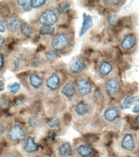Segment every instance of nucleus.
Wrapping results in <instances>:
<instances>
[{
  "label": "nucleus",
  "instance_id": "obj_38",
  "mask_svg": "<svg viewBox=\"0 0 139 157\" xmlns=\"http://www.w3.org/2000/svg\"><path fill=\"white\" fill-rule=\"evenodd\" d=\"M5 90V81L3 79H0V92Z\"/></svg>",
  "mask_w": 139,
  "mask_h": 157
},
{
  "label": "nucleus",
  "instance_id": "obj_1",
  "mask_svg": "<svg viewBox=\"0 0 139 157\" xmlns=\"http://www.w3.org/2000/svg\"><path fill=\"white\" fill-rule=\"evenodd\" d=\"M7 139L12 142H20L26 139V133L25 129L19 124L12 125L6 133Z\"/></svg>",
  "mask_w": 139,
  "mask_h": 157
},
{
  "label": "nucleus",
  "instance_id": "obj_6",
  "mask_svg": "<svg viewBox=\"0 0 139 157\" xmlns=\"http://www.w3.org/2000/svg\"><path fill=\"white\" fill-rule=\"evenodd\" d=\"M121 146L125 151L129 152L133 151L136 147L133 135L131 133L125 134L122 137Z\"/></svg>",
  "mask_w": 139,
  "mask_h": 157
},
{
  "label": "nucleus",
  "instance_id": "obj_3",
  "mask_svg": "<svg viewBox=\"0 0 139 157\" xmlns=\"http://www.w3.org/2000/svg\"><path fill=\"white\" fill-rule=\"evenodd\" d=\"M58 21L56 13L52 9H47L43 12L39 17V21L43 25H53Z\"/></svg>",
  "mask_w": 139,
  "mask_h": 157
},
{
  "label": "nucleus",
  "instance_id": "obj_9",
  "mask_svg": "<svg viewBox=\"0 0 139 157\" xmlns=\"http://www.w3.org/2000/svg\"><path fill=\"white\" fill-rule=\"evenodd\" d=\"M121 110L117 106L110 107L105 110L104 113V118L106 121L108 122H114L120 116Z\"/></svg>",
  "mask_w": 139,
  "mask_h": 157
},
{
  "label": "nucleus",
  "instance_id": "obj_31",
  "mask_svg": "<svg viewBox=\"0 0 139 157\" xmlns=\"http://www.w3.org/2000/svg\"><path fill=\"white\" fill-rule=\"evenodd\" d=\"M9 105V101L5 97H0V109L5 108Z\"/></svg>",
  "mask_w": 139,
  "mask_h": 157
},
{
  "label": "nucleus",
  "instance_id": "obj_33",
  "mask_svg": "<svg viewBox=\"0 0 139 157\" xmlns=\"http://www.w3.org/2000/svg\"><path fill=\"white\" fill-rule=\"evenodd\" d=\"M57 136V133L56 131H49L47 135V138L50 140H54Z\"/></svg>",
  "mask_w": 139,
  "mask_h": 157
},
{
  "label": "nucleus",
  "instance_id": "obj_2",
  "mask_svg": "<svg viewBox=\"0 0 139 157\" xmlns=\"http://www.w3.org/2000/svg\"><path fill=\"white\" fill-rule=\"evenodd\" d=\"M69 44V37L64 33L57 34L52 39L51 45L54 50L61 51L67 47Z\"/></svg>",
  "mask_w": 139,
  "mask_h": 157
},
{
  "label": "nucleus",
  "instance_id": "obj_43",
  "mask_svg": "<svg viewBox=\"0 0 139 157\" xmlns=\"http://www.w3.org/2000/svg\"><path fill=\"white\" fill-rule=\"evenodd\" d=\"M106 2H108V4H111V5H118L119 3V1H106Z\"/></svg>",
  "mask_w": 139,
  "mask_h": 157
},
{
  "label": "nucleus",
  "instance_id": "obj_12",
  "mask_svg": "<svg viewBox=\"0 0 139 157\" xmlns=\"http://www.w3.org/2000/svg\"><path fill=\"white\" fill-rule=\"evenodd\" d=\"M75 152L79 157H91L95 153V149L87 144L79 145L75 148Z\"/></svg>",
  "mask_w": 139,
  "mask_h": 157
},
{
  "label": "nucleus",
  "instance_id": "obj_42",
  "mask_svg": "<svg viewBox=\"0 0 139 157\" xmlns=\"http://www.w3.org/2000/svg\"><path fill=\"white\" fill-rule=\"evenodd\" d=\"M133 112L135 113H139V104L136 105L133 109Z\"/></svg>",
  "mask_w": 139,
  "mask_h": 157
},
{
  "label": "nucleus",
  "instance_id": "obj_35",
  "mask_svg": "<svg viewBox=\"0 0 139 157\" xmlns=\"http://www.w3.org/2000/svg\"><path fill=\"white\" fill-rule=\"evenodd\" d=\"M94 97L95 98L96 100L101 99L102 97V94L100 90H96L94 92Z\"/></svg>",
  "mask_w": 139,
  "mask_h": 157
},
{
  "label": "nucleus",
  "instance_id": "obj_7",
  "mask_svg": "<svg viewBox=\"0 0 139 157\" xmlns=\"http://www.w3.org/2000/svg\"><path fill=\"white\" fill-rule=\"evenodd\" d=\"M137 44V37L135 34L129 33L125 35L121 42V48L125 51L133 48Z\"/></svg>",
  "mask_w": 139,
  "mask_h": 157
},
{
  "label": "nucleus",
  "instance_id": "obj_47",
  "mask_svg": "<svg viewBox=\"0 0 139 157\" xmlns=\"http://www.w3.org/2000/svg\"><path fill=\"white\" fill-rule=\"evenodd\" d=\"M36 157H40V156H36Z\"/></svg>",
  "mask_w": 139,
  "mask_h": 157
},
{
  "label": "nucleus",
  "instance_id": "obj_16",
  "mask_svg": "<svg viewBox=\"0 0 139 157\" xmlns=\"http://www.w3.org/2000/svg\"><path fill=\"white\" fill-rule=\"evenodd\" d=\"M75 88L74 86V85L71 82L66 83L61 89V93L64 97L68 98V99H70V98L74 97L75 95Z\"/></svg>",
  "mask_w": 139,
  "mask_h": 157
},
{
  "label": "nucleus",
  "instance_id": "obj_13",
  "mask_svg": "<svg viewBox=\"0 0 139 157\" xmlns=\"http://www.w3.org/2000/svg\"><path fill=\"white\" fill-rule=\"evenodd\" d=\"M60 78L56 73L52 74L46 80V85L50 90L56 91L60 85Z\"/></svg>",
  "mask_w": 139,
  "mask_h": 157
},
{
  "label": "nucleus",
  "instance_id": "obj_29",
  "mask_svg": "<svg viewBox=\"0 0 139 157\" xmlns=\"http://www.w3.org/2000/svg\"><path fill=\"white\" fill-rule=\"evenodd\" d=\"M70 7V4L69 3H66L64 4H60L57 8V12L59 14H64V13L67 12Z\"/></svg>",
  "mask_w": 139,
  "mask_h": 157
},
{
  "label": "nucleus",
  "instance_id": "obj_8",
  "mask_svg": "<svg viewBox=\"0 0 139 157\" xmlns=\"http://www.w3.org/2000/svg\"><path fill=\"white\" fill-rule=\"evenodd\" d=\"M39 149V146L35 142L32 136H29L26 139L23 146V151L28 155H32L37 152Z\"/></svg>",
  "mask_w": 139,
  "mask_h": 157
},
{
  "label": "nucleus",
  "instance_id": "obj_37",
  "mask_svg": "<svg viewBox=\"0 0 139 157\" xmlns=\"http://www.w3.org/2000/svg\"><path fill=\"white\" fill-rule=\"evenodd\" d=\"M5 32V26L4 23L0 20V33H3Z\"/></svg>",
  "mask_w": 139,
  "mask_h": 157
},
{
  "label": "nucleus",
  "instance_id": "obj_27",
  "mask_svg": "<svg viewBox=\"0 0 139 157\" xmlns=\"http://www.w3.org/2000/svg\"><path fill=\"white\" fill-rule=\"evenodd\" d=\"M46 1L45 0H30L31 9H39L43 6Z\"/></svg>",
  "mask_w": 139,
  "mask_h": 157
},
{
  "label": "nucleus",
  "instance_id": "obj_45",
  "mask_svg": "<svg viewBox=\"0 0 139 157\" xmlns=\"http://www.w3.org/2000/svg\"><path fill=\"white\" fill-rule=\"evenodd\" d=\"M138 154H139V146H138Z\"/></svg>",
  "mask_w": 139,
  "mask_h": 157
},
{
  "label": "nucleus",
  "instance_id": "obj_20",
  "mask_svg": "<svg viewBox=\"0 0 139 157\" xmlns=\"http://www.w3.org/2000/svg\"><path fill=\"white\" fill-rule=\"evenodd\" d=\"M139 102V96L129 95L122 102V107L124 109H128L133 104Z\"/></svg>",
  "mask_w": 139,
  "mask_h": 157
},
{
  "label": "nucleus",
  "instance_id": "obj_23",
  "mask_svg": "<svg viewBox=\"0 0 139 157\" xmlns=\"http://www.w3.org/2000/svg\"><path fill=\"white\" fill-rule=\"evenodd\" d=\"M54 33L55 29L52 25H43L40 28V30H39V34L43 36H50L53 35Z\"/></svg>",
  "mask_w": 139,
  "mask_h": 157
},
{
  "label": "nucleus",
  "instance_id": "obj_11",
  "mask_svg": "<svg viewBox=\"0 0 139 157\" xmlns=\"http://www.w3.org/2000/svg\"><path fill=\"white\" fill-rule=\"evenodd\" d=\"M6 26L9 30L11 32H15L20 29L21 22L20 19L15 15L9 16L6 19Z\"/></svg>",
  "mask_w": 139,
  "mask_h": 157
},
{
  "label": "nucleus",
  "instance_id": "obj_22",
  "mask_svg": "<svg viewBox=\"0 0 139 157\" xmlns=\"http://www.w3.org/2000/svg\"><path fill=\"white\" fill-rule=\"evenodd\" d=\"M20 31L21 34L26 37H30L33 35V34H34L33 28L31 27V25H30L27 23H23L21 24Z\"/></svg>",
  "mask_w": 139,
  "mask_h": 157
},
{
  "label": "nucleus",
  "instance_id": "obj_30",
  "mask_svg": "<svg viewBox=\"0 0 139 157\" xmlns=\"http://www.w3.org/2000/svg\"><path fill=\"white\" fill-rule=\"evenodd\" d=\"M118 21V19L115 14H111L108 18V23L110 25L113 26V27H117Z\"/></svg>",
  "mask_w": 139,
  "mask_h": 157
},
{
  "label": "nucleus",
  "instance_id": "obj_17",
  "mask_svg": "<svg viewBox=\"0 0 139 157\" xmlns=\"http://www.w3.org/2000/svg\"><path fill=\"white\" fill-rule=\"evenodd\" d=\"M75 112L79 117L87 115L90 112L89 105L83 101L79 102L75 107Z\"/></svg>",
  "mask_w": 139,
  "mask_h": 157
},
{
  "label": "nucleus",
  "instance_id": "obj_5",
  "mask_svg": "<svg viewBox=\"0 0 139 157\" xmlns=\"http://www.w3.org/2000/svg\"><path fill=\"white\" fill-rule=\"evenodd\" d=\"M77 90L79 95L81 97H84L89 94L92 89L91 83L87 79L84 78H79L75 82Z\"/></svg>",
  "mask_w": 139,
  "mask_h": 157
},
{
  "label": "nucleus",
  "instance_id": "obj_34",
  "mask_svg": "<svg viewBox=\"0 0 139 157\" xmlns=\"http://www.w3.org/2000/svg\"><path fill=\"white\" fill-rule=\"evenodd\" d=\"M1 157H18V156L14 153L11 152V151H6V152H4L2 155Z\"/></svg>",
  "mask_w": 139,
  "mask_h": 157
},
{
  "label": "nucleus",
  "instance_id": "obj_40",
  "mask_svg": "<svg viewBox=\"0 0 139 157\" xmlns=\"http://www.w3.org/2000/svg\"><path fill=\"white\" fill-rule=\"evenodd\" d=\"M133 122L136 126H139V115L137 116L135 119H133Z\"/></svg>",
  "mask_w": 139,
  "mask_h": 157
},
{
  "label": "nucleus",
  "instance_id": "obj_15",
  "mask_svg": "<svg viewBox=\"0 0 139 157\" xmlns=\"http://www.w3.org/2000/svg\"><path fill=\"white\" fill-rule=\"evenodd\" d=\"M57 151L59 155L61 157H70L73 156V154H74L71 146L69 142L62 143L59 146Z\"/></svg>",
  "mask_w": 139,
  "mask_h": 157
},
{
  "label": "nucleus",
  "instance_id": "obj_10",
  "mask_svg": "<svg viewBox=\"0 0 139 157\" xmlns=\"http://www.w3.org/2000/svg\"><path fill=\"white\" fill-rule=\"evenodd\" d=\"M105 87L108 91V94L111 96H114L118 92L119 88H120V84L117 78L113 77L109 78L106 82Z\"/></svg>",
  "mask_w": 139,
  "mask_h": 157
},
{
  "label": "nucleus",
  "instance_id": "obj_46",
  "mask_svg": "<svg viewBox=\"0 0 139 157\" xmlns=\"http://www.w3.org/2000/svg\"><path fill=\"white\" fill-rule=\"evenodd\" d=\"M126 157H134V156H126Z\"/></svg>",
  "mask_w": 139,
  "mask_h": 157
},
{
  "label": "nucleus",
  "instance_id": "obj_28",
  "mask_svg": "<svg viewBox=\"0 0 139 157\" xmlns=\"http://www.w3.org/2000/svg\"><path fill=\"white\" fill-rule=\"evenodd\" d=\"M17 3L19 6L23 7L25 11H29L32 9L30 6V0H18Z\"/></svg>",
  "mask_w": 139,
  "mask_h": 157
},
{
  "label": "nucleus",
  "instance_id": "obj_36",
  "mask_svg": "<svg viewBox=\"0 0 139 157\" xmlns=\"http://www.w3.org/2000/svg\"><path fill=\"white\" fill-rule=\"evenodd\" d=\"M4 67V56L2 54H0V71Z\"/></svg>",
  "mask_w": 139,
  "mask_h": 157
},
{
  "label": "nucleus",
  "instance_id": "obj_14",
  "mask_svg": "<svg viewBox=\"0 0 139 157\" xmlns=\"http://www.w3.org/2000/svg\"><path fill=\"white\" fill-rule=\"evenodd\" d=\"M83 24L82 27L81 29L80 32H79V36H84L87 32L93 27L94 25V21H93L92 17L87 15L86 13H84L83 15Z\"/></svg>",
  "mask_w": 139,
  "mask_h": 157
},
{
  "label": "nucleus",
  "instance_id": "obj_24",
  "mask_svg": "<svg viewBox=\"0 0 139 157\" xmlns=\"http://www.w3.org/2000/svg\"><path fill=\"white\" fill-rule=\"evenodd\" d=\"M9 92L11 94L14 95L17 94L21 89V84L19 82H14L13 84H9L7 86Z\"/></svg>",
  "mask_w": 139,
  "mask_h": 157
},
{
  "label": "nucleus",
  "instance_id": "obj_32",
  "mask_svg": "<svg viewBox=\"0 0 139 157\" xmlns=\"http://www.w3.org/2000/svg\"><path fill=\"white\" fill-rule=\"evenodd\" d=\"M23 63V59L21 57H17L14 61V66L15 68H17L21 66Z\"/></svg>",
  "mask_w": 139,
  "mask_h": 157
},
{
  "label": "nucleus",
  "instance_id": "obj_44",
  "mask_svg": "<svg viewBox=\"0 0 139 157\" xmlns=\"http://www.w3.org/2000/svg\"><path fill=\"white\" fill-rule=\"evenodd\" d=\"M5 39H4L3 37L0 36V48H1V47H2L3 44L5 43Z\"/></svg>",
  "mask_w": 139,
  "mask_h": 157
},
{
  "label": "nucleus",
  "instance_id": "obj_41",
  "mask_svg": "<svg viewBox=\"0 0 139 157\" xmlns=\"http://www.w3.org/2000/svg\"><path fill=\"white\" fill-rule=\"evenodd\" d=\"M5 131V127L2 125V124H0V136H1Z\"/></svg>",
  "mask_w": 139,
  "mask_h": 157
},
{
  "label": "nucleus",
  "instance_id": "obj_4",
  "mask_svg": "<svg viewBox=\"0 0 139 157\" xmlns=\"http://www.w3.org/2000/svg\"><path fill=\"white\" fill-rule=\"evenodd\" d=\"M86 68H87V66H86L85 63L78 56L72 57L69 63V70L73 74H80L86 69Z\"/></svg>",
  "mask_w": 139,
  "mask_h": 157
},
{
  "label": "nucleus",
  "instance_id": "obj_39",
  "mask_svg": "<svg viewBox=\"0 0 139 157\" xmlns=\"http://www.w3.org/2000/svg\"><path fill=\"white\" fill-rule=\"evenodd\" d=\"M71 117L70 116V115L69 114H65L64 115V120L65 121V122H70L71 121Z\"/></svg>",
  "mask_w": 139,
  "mask_h": 157
},
{
  "label": "nucleus",
  "instance_id": "obj_21",
  "mask_svg": "<svg viewBox=\"0 0 139 157\" xmlns=\"http://www.w3.org/2000/svg\"><path fill=\"white\" fill-rule=\"evenodd\" d=\"M28 124L32 128H40L43 126V122L40 117L37 116H31L28 119Z\"/></svg>",
  "mask_w": 139,
  "mask_h": 157
},
{
  "label": "nucleus",
  "instance_id": "obj_26",
  "mask_svg": "<svg viewBox=\"0 0 139 157\" xmlns=\"http://www.w3.org/2000/svg\"><path fill=\"white\" fill-rule=\"evenodd\" d=\"M45 56H46V58L47 59L48 61L52 62V61H54L57 59L58 57V54L57 51L54 50H52L46 52L45 54Z\"/></svg>",
  "mask_w": 139,
  "mask_h": 157
},
{
  "label": "nucleus",
  "instance_id": "obj_25",
  "mask_svg": "<svg viewBox=\"0 0 139 157\" xmlns=\"http://www.w3.org/2000/svg\"><path fill=\"white\" fill-rule=\"evenodd\" d=\"M61 119L58 117H53L47 121V125L52 128H56L60 126Z\"/></svg>",
  "mask_w": 139,
  "mask_h": 157
},
{
  "label": "nucleus",
  "instance_id": "obj_18",
  "mask_svg": "<svg viewBox=\"0 0 139 157\" xmlns=\"http://www.w3.org/2000/svg\"><path fill=\"white\" fill-rule=\"evenodd\" d=\"M29 79L30 86L34 89H39L44 83L43 78L36 74H31L29 76Z\"/></svg>",
  "mask_w": 139,
  "mask_h": 157
},
{
  "label": "nucleus",
  "instance_id": "obj_19",
  "mask_svg": "<svg viewBox=\"0 0 139 157\" xmlns=\"http://www.w3.org/2000/svg\"><path fill=\"white\" fill-rule=\"evenodd\" d=\"M112 70H113V66L106 61H102L98 68L99 74L102 77L108 76L111 72Z\"/></svg>",
  "mask_w": 139,
  "mask_h": 157
}]
</instances>
